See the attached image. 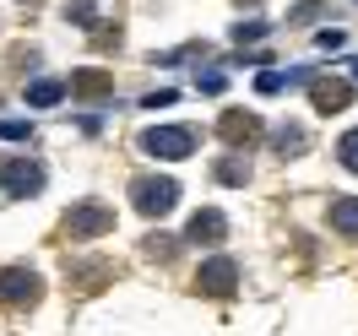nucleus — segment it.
I'll use <instances>...</instances> for the list:
<instances>
[{
	"label": "nucleus",
	"mask_w": 358,
	"mask_h": 336,
	"mask_svg": "<svg viewBox=\"0 0 358 336\" xmlns=\"http://www.w3.org/2000/svg\"><path fill=\"white\" fill-rule=\"evenodd\" d=\"M38 293H44V282H38V271H33V266H6V271H0V304L27 309V304H38Z\"/></svg>",
	"instance_id": "obj_4"
},
{
	"label": "nucleus",
	"mask_w": 358,
	"mask_h": 336,
	"mask_svg": "<svg viewBox=\"0 0 358 336\" xmlns=\"http://www.w3.org/2000/svg\"><path fill=\"white\" fill-rule=\"evenodd\" d=\"M0 141H33V125H22V119H0Z\"/></svg>",
	"instance_id": "obj_19"
},
{
	"label": "nucleus",
	"mask_w": 358,
	"mask_h": 336,
	"mask_svg": "<svg viewBox=\"0 0 358 336\" xmlns=\"http://www.w3.org/2000/svg\"><path fill=\"white\" fill-rule=\"evenodd\" d=\"M60 98H66V82H55V76H38V82L27 87V103H33V109H55Z\"/></svg>",
	"instance_id": "obj_13"
},
{
	"label": "nucleus",
	"mask_w": 358,
	"mask_h": 336,
	"mask_svg": "<svg viewBox=\"0 0 358 336\" xmlns=\"http://www.w3.org/2000/svg\"><path fill=\"white\" fill-rule=\"evenodd\" d=\"M277 152H304V125H282L277 131Z\"/></svg>",
	"instance_id": "obj_15"
},
{
	"label": "nucleus",
	"mask_w": 358,
	"mask_h": 336,
	"mask_svg": "<svg viewBox=\"0 0 358 336\" xmlns=\"http://www.w3.org/2000/svg\"><path fill=\"white\" fill-rule=\"evenodd\" d=\"M196 87L201 92H223V71H196Z\"/></svg>",
	"instance_id": "obj_22"
},
{
	"label": "nucleus",
	"mask_w": 358,
	"mask_h": 336,
	"mask_svg": "<svg viewBox=\"0 0 358 336\" xmlns=\"http://www.w3.org/2000/svg\"><path fill=\"white\" fill-rule=\"evenodd\" d=\"M310 98H315L320 114H342L348 103H353V87L336 82V76H310Z\"/></svg>",
	"instance_id": "obj_7"
},
{
	"label": "nucleus",
	"mask_w": 358,
	"mask_h": 336,
	"mask_svg": "<svg viewBox=\"0 0 358 336\" xmlns=\"http://www.w3.org/2000/svg\"><path fill=\"white\" fill-rule=\"evenodd\" d=\"M131 201L141 217H169L179 206V180H169V174H141V180H131Z\"/></svg>",
	"instance_id": "obj_1"
},
{
	"label": "nucleus",
	"mask_w": 358,
	"mask_h": 336,
	"mask_svg": "<svg viewBox=\"0 0 358 336\" xmlns=\"http://www.w3.org/2000/svg\"><path fill=\"white\" fill-rule=\"evenodd\" d=\"M331 228L342 233V239H358V196H342V201H331Z\"/></svg>",
	"instance_id": "obj_12"
},
{
	"label": "nucleus",
	"mask_w": 358,
	"mask_h": 336,
	"mask_svg": "<svg viewBox=\"0 0 358 336\" xmlns=\"http://www.w3.org/2000/svg\"><path fill=\"white\" fill-rule=\"evenodd\" d=\"M320 11H326V6H320V0H304V6H299V11H293V22H315V17H320Z\"/></svg>",
	"instance_id": "obj_24"
},
{
	"label": "nucleus",
	"mask_w": 358,
	"mask_h": 336,
	"mask_svg": "<svg viewBox=\"0 0 358 336\" xmlns=\"http://www.w3.org/2000/svg\"><path fill=\"white\" fill-rule=\"evenodd\" d=\"M169 103H179L174 87H157V92H147V98H141V109H169Z\"/></svg>",
	"instance_id": "obj_20"
},
{
	"label": "nucleus",
	"mask_w": 358,
	"mask_h": 336,
	"mask_svg": "<svg viewBox=\"0 0 358 336\" xmlns=\"http://www.w3.org/2000/svg\"><path fill=\"white\" fill-rule=\"evenodd\" d=\"M255 38H266V22H239L234 27V44H255Z\"/></svg>",
	"instance_id": "obj_21"
},
{
	"label": "nucleus",
	"mask_w": 358,
	"mask_h": 336,
	"mask_svg": "<svg viewBox=\"0 0 358 336\" xmlns=\"http://www.w3.org/2000/svg\"><path fill=\"white\" fill-rule=\"evenodd\" d=\"M196 288L212 293V298H228V293L239 288V266H234V261H206L201 277H196Z\"/></svg>",
	"instance_id": "obj_10"
},
{
	"label": "nucleus",
	"mask_w": 358,
	"mask_h": 336,
	"mask_svg": "<svg viewBox=\"0 0 358 336\" xmlns=\"http://www.w3.org/2000/svg\"><path fill=\"white\" fill-rule=\"evenodd\" d=\"M348 71H353V76H358V54H353V60H348Z\"/></svg>",
	"instance_id": "obj_26"
},
{
	"label": "nucleus",
	"mask_w": 358,
	"mask_h": 336,
	"mask_svg": "<svg viewBox=\"0 0 358 336\" xmlns=\"http://www.w3.org/2000/svg\"><path fill=\"white\" fill-rule=\"evenodd\" d=\"M147 249H152V255H163V261H169V255H174L179 244H174V239H152V244H147Z\"/></svg>",
	"instance_id": "obj_25"
},
{
	"label": "nucleus",
	"mask_w": 358,
	"mask_h": 336,
	"mask_svg": "<svg viewBox=\"0 0 358 336\" xmlns=\"http://www.w3.org/2000/svg\"><path fill=\"white\" fill-rule=\"evenodd\" d=\"M66 22H76V27H92V22H98L92 0H71V6H66Z\"/></svg>",
	"instance_id": "obj_16"
},
{
	"label": "nucleus",
	"mask_w": 358,
	"mask_h": 336,
	"mask_svg": "<svg viewBox=\"0 0 358 336\" xmlns=\"http://www.w3.org/2000/svg\"><path fill=\"white\" fill-rule=\"evenodd\" d=\"M185 239H190V244H223V239H228V217H223V212H212V206H206V212H190Z\"/></svg>",
	"instance_id": "obj_8"
},
{
	"label": "nucleus",
	"mask_w": 358,
	"mask_h": 336,
	"mask_svg": "<svg viewBox=\"0 0 358 336\" xmlns=\"http://www.w3.org/2000/svg\"><path fill=\"white\" fill-rule=\"evenodd\" d=\"M114 228V212L103 201H82L66 212V233L71 239H98V233H109Z\"/></svg>",
	"instance_id": "obj_5"
},
{
	"label": "nucleus",
	"mask_w": 358,
	"mask_h": 336,
	"mask_svg": "<svg viewBox=\"0 0 358 336\" xmlns=\"http://www.w3.org/2000/svg\"><path fill=\"white\" fill-rule=\"evenodd\" d=\"M217 136H223L228 147H239V152H245V147H255V141H261V119H255V114H245V109H228L223 119H217Z\"/></svg>",
	"instance_id": "obj_6"
},
{
	"label": "nucleus",
	"mask_w": 358,
	"mask_h": 336,
	"mask_svg": "<svg viewBox=\"0 0 358 336\" xmlns=\"http://www.w3.org/2000/svg\"><path fill=\"white\" fill-rule=\"evenodd\" d=\"M66 92L71 98H87V103H103V98H114V76L109 71H71Z\"/></svg>",
	"instance_id": "obj_9"
},
{
	"label": "nucleus",
	"mask_w": 358,
	"mask_h": 336,
	"mask_svg": "<svg viewBox=\"0 0 358 336\" xmlns=\"http://www.w3.org/2000/svg\"><path fill=\"white\" fill-rule=\"evenodd\" d=\"M315 44H320V49H342V44H348V33H342V27H326Z\"/></svg>",
	"instance_id": "obj_23"
},
{
	"label": "nucleus",
	"mask_w": 358,
	"mask_h": 336,
	"mask_svg": "<svg viewBox=\"0 0 358 336\" xmlns=\"http://www.w3.org/2000/svg\"><path fill=\"white\" fill-rule=\"evenodd\" d=\"M239 6H261V0H239Z\"/></svg>",
	"instance_id": "obj_27"
},
{
	"label": "nucleus",
	"mask_w": 358,
	"mask_h": 336,
	"mask_svg": "<svg viewBox=\"0 0 358 336\" xmlns=\"http://www.w3.org/2000/svg\"><path fill=\"white\" fill-rule=\"evenodd\" d=\"M288 87V71H261L255 76V92H282Z\"/></svg>",
	"instance_id": "obj_18"
},
{
	"label": "nucleus",
	"mask_w": 358,
	"mask_h": 336,
	"mask_svg": "<svg viewBox=\"0 0 358 336\" xmlns=\"http://www.w3.org/2000/svg\"><path fill=\"white\" fill-rule=\"evenodd\" d=\"M136 141H141V152L169 157V163H179V157L196 152V131H185V125H152V131H141Z\"/></svg>",
	"instance_id": "obj_2"
},
{
	"label": "nucleus",
	"mask_w": 358,
	"mask_h": 336,
	"mask_svg": "<svg viewBox=\"0 0 358 336\" xmlns=\"http://www.w3.org/2000/svg\"><path fill=\"white\" fill-rule=\"evenodd\" d=\"M71 293H98V288H109L114 282V266L109 261H87V266H71Z\"/></svg>",
	"instance_id": "obj_11"
},
{
	"label": "nucleus",
	"mask_w": 358,
	"mask_h": 336,
	"mask_svg": "<svg viewBox=\"0 0 358 336\" xmlns=\"http://www.w3.org/2000/svg\"><path fill=\"white\" fill-rule=\"evenodd\" d=\"M212 180H217V184H245L250 180V163H245V157H223V163L212 168Z\"/></svg>",
	"instance_id": "obj_14"
},
{
	"label": "nucleus",
	"mask_w": 358,
	"mask_h": 336,
	"mask_svg": "<svg viewBox=\"0 0 358 336\" xmlns=\"http://www.w3.org/2000/svg\"><path fill=\"white\" fill-rule=\"evenodd\" d=\"M0 190H6L11 201L38 196V190H44V168H38V163H27V157H0Z\"/></svg>",
	"instance_id": "obj_3"
},
{
	"label": "nucleus",
	"mask_w": 358,
	"mask_h": 336,
	"mask_svg": "<svg viewBox=\"0 0 358 336\" xmlns=\"http://www.w3.org/2000/svg\"><path fill=\"white\" fill-rule=\"evenodd\" d=\"M336 157H342V168H353V174H358V131H348L342 141H336Z\"/></svg>",
	"instance_id": "obj_17"
}]
</instances>
